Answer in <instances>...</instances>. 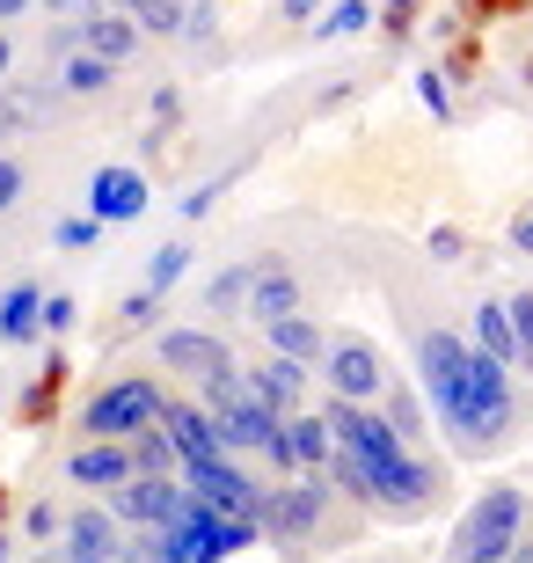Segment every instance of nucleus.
Listing matches in <instances>:
<instances>
[{
    "mask_svg": "<svg viewBox=\"0 0 533 563\" xmlns=\"http://www.w3.org/2000/svg\"><path fill=\"white\" fill-rule=\"evenodd\" d=\"M417 380L431 396V418L453 432L460 454H490L519 424V374H504L497 358H482L460 330H424L417 336Z\"/></svg>",
    "mask_w": 533,
    "mask_h": 563,
    "instance_id": "1",
    "label": "nucleus"
},
{
    "mask_svg": "<svg viewBox=\"0 0 533 563\" xmlns=\"http://www.w3.org/2000/svg\"><path fill=\"white\" fill-rule=\"evenodd\" d=\"M519 534H526V490L519 483H490L453 527V563H504Z\"/></svg>",
    "mask_w": 533,
    "mask_h": 563,
    "instance_id": "2",
    "label": "nucleus"
},
{
    "mask_svg": "<svg viewBox=\"0 0 533 563\" xmlns=\"http://www.w3.org/2000/svg\"><path fill=\"white\" fill-rule=\"evenodd\" d=\"M162 410H168V396H162L154 374H118V380H103V388L81 402V439H118L124 446V439L154 432Z\"/></svg>",
    "mask_w": 533,
    "mask_h": 563,
    "instance_id": "3",
    "label": "nucleus"
},
{
    "mask_svg": "<svg viewBox=\"0 0 533 563\" xmlns=\"http://www.w3.org/2000/svg\"><path fill=\"white\" fill-rule=\"evenodd\" d=\"M322 388L336 402H380V388H388V358H380V344L358 330H329V352H322Z\"/></svg>",
    "mask_w": 533,
    "mask_h": 563,
    "instance_id": "4",
    "label": "nucleus"
},
{
    "mask_svg": "<svg viewBox=\"0 0 533 563\" xmlns=\"http://www.w3.org/2000/svg\"><path fill=\"white\" fill-rule=\"evenodd\" d=\"M329 527V476H300V483H270L264 490V534L278 549H300Z\"/></svg>",
    "mask_w": 533,
    "mask_h": 563,
    "instance_id": "5",
    "label": "nucleus"
},
{
    "mask_svg": "<svg viewBox=\"0 0 533 563\" xmlns=\"http://www.w3.org/2000/svg\"><path fill=\"white\" fill-rule=\"evenodd\" d=\"M103 505H110V520H118L124 534H168V527L184 520L190 490L176 476H132V483H118Z\"/></svg>",
    "mask_w": 533,
    "mask_h": 563,
    "instance_id": "6",
    "label": "nucleus"
},
{
    "mask_svg": "<svg viewBox=\"0 0 533 563\" xmlns=\"http://www.w3.org/2000/svg\"><path fill=\"white\" fill-rule=\"evenodd\" d=\"M184 490H190V505H206V512H220V520L264 527V490H256V476H248L242 461H206V468H184Z\"/></svg>",
    "mask_w": 533,
    "mask_h": 563,
    "instance_id": "7",
    "label": "nucleus"
},
{
    "mask_svg": "<svg viewBox=\"0 0 533 563\" xmlns=\"http://www.w3.org/2000/svg\"><path fill=\"white\" fill-rule=\"evenodd\" d=\"M59 556L66 563H124V527L110 520L103 498H81L59 520Z\"/></svg>",
    "mask_w": 533,
    "mask_h": 563,
    "instance_id": "8",
    "label": "nucleus"
},
{
    "mask_svg": "<svg viewBox=\"0 0 533 563\" xmlns=\"http://www.w3.org/2000/svg\"><path fill=\"white\" fill-rule=\"evenodd\" d=\"M146 206H154V190H146V176H140L132 162H103L96 176H88V198H81L88 220H103V228H124V220H140Z\"/></svg>",
    "mask_w": 533,
    "mask_h": 563,
    "instance_id": "9",
    "label": "nucleus"
},
{
    "mask_svg": "<svg viewBox=\"0 0 533 563\" xmlns=\"http://www.w3.org/2000/svg\"><path fill=\"white\" fill-rule=\"evenodd\" d=\"M154 358H162V374H184V380H206V374H220V366H234V352H226V336L212 330V322L162 330L154 336Z\"/></svg>",
    "mask_w": 533,
    "mask_h": 563,
    "instance_id": "10",
    "label": "nucleus"
},
{
    "mask_svg": "<svg viewBox=\"0 0 533 563\" xmlns=\"http://www.w3.org/2000/svg\"><path fill=\"white\" fill-rule=\"evenodd\" d=\"M248 264H256V272H248V322H256V330L308 308V286H300V272H292L286 256H248Z\"/></svg>",
    "mask_w": 533,
    "mask_h": 563,
    "instance_id": "11",
    "label": "nucleus"
},
{
    "mask_svg": "<svg viewBox=\"0 0 533 563\" xmlns=\"http://www.w3.org/2000/svg\"><path fill=\"white\" fill-rule=\"evenodd\" d=\"M66 483L110 498L118 483H132V446H118V439H81V446L66 454Z\"/></svg>",
    "mask_w": 533,
    "mask_h": 563,
    "instance_id": "12",
    "label": "nucleus"
},
{
    "mask_svg": "<svg viewBox=\"0 0 533 563\" xmlns=\"http://www.w3.org/2000/svg\"><path fill=\"white\" fill-rule=\"evenodd\" d=\"M308 388H314V374L308 366H292V358H256L248 366V396L264 402V410H278V418H300L308 410Z\"/></svg>",
    "mask_w": 533,
    "mask_h": 563,
    "instance_id": "13",
    "label": "nucleus"
},
{
    "mask_svg": "<svg viewBox=\"0 0 533 563\" xmlns=\"http://www.w3.org/2000/svg\"><path fill=\"white\" fill-rule=\"evenodd\" d=\"M162 432H168V446H176V461L184 468H206V461H226V446H220V424L198 410V402H168L162 410Z\"/></svg>",
    "mask_w": 533,
    "mask_h": 563,
    "instance_id": "14",
    "label": "nucleus"
},
{
    "mask_svg": "<svg viewBox=\"0 0 533 563\" xmlns=\"http://www.w3.org/2000/svg\"><path fill=\"white\" fill-rule=\"evenodd\" d=\"M140 22L124 15V8H96V15H81V52L88 59H103V66H124V59H140Z\"/></svg>",
    "mask_w": 533,
    "mask_h": 563,
    "instance_id": "15",
    "label": "nucleus"
},
{
    "mask_svg": "<svg viewBox=\"0 0 533 563\" xmlns=\"http://www.w3.org/2000/svg\"><path fill=\"white\" fill-rule=\"evenodd\" d=\"M264 352L270 358H292V366H322V352H329V330H322V314H286V322H264Z\"/></svg>",
    "mask_w": 533,
    "mask_h": 563,
    "instance_id": "16",
    "label": "nucleus"
},
{
    "mask_svg": "<svg viewBox=\"0 0 533 563\" xmlns=\"http://www.w3.org/2000/svg\"><path fill=\"white\" fill-rule=\"evenodd\" d=\"M37 314H44V286L37 278H15L0 292V344H37Z\"/></svg>",
    "mask_w": 533,
    "mask_h": 563,
    "instance_id": "17",
    "label": "nucleus"
},
{
    "mask_svg": "<svg viewBox=\"0 0 533 563\" xmlns=\"http://www.w3.org/2000/svg\"><path fill=\"white\" fill-rule=\"evenodd\" d=\"M329 454H336V439H329V424L314 418V410L286 418V468H300V476H322Z\"/></svg>",
    "mask_w": 533,
    "mask_h": 563,
    "instance_id": "18",
    "label": "nucleus"
},
{
    "mask_svg": "<svg viewBox=\"0 0 533 563\" xmlns=\"http://www.w3.org/2000/svg\"><path fill=\"white\" fill-rule=\"evenodd\" d=\"M110 81H118V66L88 59V52H66V59L52 66V88H59L66 103H96V96H110Z\"/></svg>",
    "mask_w": 533,
    "mask_h": 563,
    "instance_id": "19",
    "label": "nucleus"
},
{
    "mask_svg": "<svg viewBox=\"0 0 533 563\" xmlns=\"http://www.w3.org/2000/svg\"><path fill=\"white\" fill-rule=\"evenodd\" d=\"M468 344H475L482 358H497L504 374H519V336H512V314H504V300H482V308H475Z\"/></svg>",
    "mask_w": 533,
    "mask_h": 563,
    "instance_id": "20",
    "label": "nucleus"
},
{
    "mask_svg": "<svg viewBox=\"0 0 533 563\" xmlns=\"http://www.w3.org/2000/svg\"><path fill=\"white\" fill-rule=\"evenodd\" d=\"M248 272H256V264H220V272L206 278V292H198V308L206 314H220V322H248Z\"/></svg>",
    "mask_w": 533,
    "mask_h": 563,
    "instance_id": "21",
    "label": "nucleus"
},
{
    "mask_svg": "<svg viewBox=\"0 0 533 563\" xmlns=\"http://www.w3.org/2000/svg\"><path fill=\"white\" fill-rule=\"evenodd\" d=\"M190 264H198V250H190L184 234H176V242H162V250L146 256V272H140V292H154V300H168V292L184 286V272Z\"/></svg>",
    "mask_w": 533,
    "mask_h": 563,
    "instance_id": "22",
    "label": "nucleus"
},
{
    "mask_svg": "<svg viewBox=\"0 0 533 563\" xmlns=\"http://www.w3.org/2000/svg\"><path fill=\"white\" fill-rule=\"evenodd\" d=\"M373 410H380V418L395 424V439H402L410 454H417V446H424V439H431V432H424V396H417V388H395V380H388Z\"/></svg>",
    "mask_w": 533,
    "mask_h": 563,
    "instance_id": "23",
    "label": "nucleus"
},
{
    "mask_svg": "<svg viewBox=\"0 0 533 563\" xmlns=\"http://www.w3.org/2000/svg\"><path fill=\"white\" fill-rule=\"evenodd\" d=\"M124 446H132V476H176V483H184V461H176V446H168L162 424L140 432V439H124Z\"/></svg>",
    "mask_w": 533,
    "mask_h": 563,
    "instance_id": "24",
    "label": "nucleus"
},
{
    "mask_svg": "<svg viewBox=\"0 0 533 563\" xmlns=\"http://www.w3.org/2000/svg\"><path fill=\"white\" fill-rule=\"evenodd\" d=\"M234 402H248V366H220V374L198 380V410L206 418H226Z\"/></svg>",
    "mask_w": 533,
    "mask_h": 563,
    "instance_id": "25",
    "label": "nucleus"
},
{
    "mask_svg": "<svg viewBox=\"0 0 533 563\" xmlns=\"http://www.w3.org/2000/svg\"><path fill=\"white\" fill-rule=\"evenodd\" d=\"M96 242H103V220H88V212H59V220H52V250L81 256V250H96Z\"/></svg>",
    "mask_w": 533,
    "mask_h": 563,
    "instance_id": "26",
    "label": "nucleus"
},
{
    "mask_svg": "<svg viewBox=\"0 0 533 563\" xmlns=\"http://www.w3.org/2000/svg\"><path fill=\"white\" fill-rule=\"evenodd\" d=\"M366 22H373V0H336V8H329V15L314 22V37H322V44H336V37H358Z\"/></svg>",
    "mask_w": 533,
    "mask_h": 563,
    "instance_id": "27",
    "label": "nucleus"
},
{
    "mask_svg": "<svg viewBox=\"0 0 533 563\" xmlns=\"http://www.w3.org/2000/svg\"><path fill=\"white\" fill-rule=\"evenodd\" d=\"M504 314L519 336V374H533V292H504Z\"/></svg>",
    "mask_w": 533,
    "mask_h": 563,
    "instance_id": "28",
    "label": "nucleus"
},
{
    "mask_svg": "<svg viewBox=\"0 0 533 563\" xmlns=\"http://www.w3.org/2000/svg\"><path fill=\"white\" fill-rule=\"evenodd\" d=\"M234 176H242V168H220V176H212V184H198V190H190L184 206H176V212H184V228H198V220H206V212L220 206V190L234 184Z\"/></svg>",
    "mask_w": 533,
    "mask_h": 563,
    "instance_id": "29",
    "label": "nucleus"
},
{
    "mask_svg": "<svg viewBox=\"0 0 533 563\" xmlns=\"http://www.w3.org/2000/svg\"><path fill=\"white\" fill-rule=\"evenodd\" d=\"M424 256L431 264H460V256H468V234L453 228V220H438V228L424 234Z\"/></svg>",
    "mask_w": 533,
    "mask_h": 563,
    "instance_id": "30",
    "label": "nucleus"
},
{
    "mask_svg": "<svg viewBox=\"0 0 533 563\" xmlns=\"http://www.w3.org/2000/svg\"><path fill=\"white\" fill-rule=\"evenodd\" d=\"M22 190H30V168H22L15 154H0V220L22 206Z\"/></svg>",
    "mask_w": 533,
    "mask_h": 563,
    "instance_id": "31",
    "label": "nucleus"
},
{
    "mask_svg": "<svg viewBox=\"0 0 533 563\" xmlns=\"http://www.w3.org/2000/svg\"><path fill=\"white\" fill-rule=\"evenodd\" d=\"M74 314H81V308H74V292H44L37 330H44V336H66V330H74Z\"/></svg>",
    "mask_w": 533,
    "mask_h": 563,
    "instance_id": "32",
    "label": "nucleus"
},
{
    "mask_svg": "<svg viewBox=\"0 0 533 563\" xmlns=\"http://www.w3.org/2000/svg\"><path fill=\"white\" fill-rule=\"evenodd\" d=\"M154 314H162V300H154V292H140V286H132V292H124V308H118V322H124V330H146Z\"/></svg>",
    "mask_w": 533,
    "mask_h": 563,
    "instance_id": "33",
    "label": "nucleus"
},
{
    "mask_svg": "<svg viewBox=\"0 0 533 563\" xmlns=\"http://www.w3.org/2000/svg\"><path fill=\"white\" fill-rule=\"evenodd\" d=\"M417 96H424V110H431V118H453V96H446V74H438V66H424Z\"/></svg>",
    "mask_w": 533,
    "mask_h": 563,
    "instance_id": "34",
    "label": "nucleus"
},
{
    "mask_svg": "<svg viewBox=\"0 0 533 563\" xmlns=\"http://www.w3.org/2000/svg\"><path fill=\"white\" fill-rule=\"evenodd\" d=\"M59 520H66V512L44 498V505H30V520H22V527H30V542H59Z\"/></svg>",
    "mask_w": 533,
    "mask_h": 563,
    "instance_id": "35",
    "label": "nucleus"
},
{
    "mask_svg": "<svg viewBox=\"0 0 533 563\" xmlns=\"http://www.w3.org/2000/svg\"><path fill=\"white\" fill-rule=\"evenodd\" d=\"M512 250H519V256H533V198L512 212Z\"/></svg>",
    "mask_w": 533,
    "mask_h": 563,
    "instance_id": "36",
    "label": "nucleus"
},
{
    "mask_svg": "<svg viewBox=\"0 0 533 563\" xmlns=\"http://www.w3.org/2000/svg\"><path fill=\"white\" fill-rule=\"evenodd\" d=\"M37 8H52V15H66V22H81V15H96V8H110V0H37Z\"/></svg>",
    "mask_w": 533,
    "mask_h": 563,
    "instance_id": "37",
    "label": "nucleus"
},
{
    "mask_svg": "<svg viewBox=\"0 0 533 563\" xmlns=\"http://www.w3.org/2000/svg\"><path fill=\"white\" fill-rule=\"evenodd\" d=\"M8 74H15V37L0 30V96H8Z\"/></svg>",
    "mask_w": 533,
    "mask_h": 563,
    "instance_id": "38",
    "label": "nucleus"
},
{
    "mask_svg": "<svg viewBox=\"0 0 533 563\" xmlns=\"http://www.w3.org/2000/svg\"><path fill=\"white\" fill-rule=\"evenodd\" d=\"M30 8H37V0H0V22H22Z\"/></svg>",
    "mask_w": 533,
    "mask_h": 563,
    "instance_id": "39",
    "label": "nucleus"
},
{
    "mask_svg": "<svg viewBox=\"0 0 533 563\" xmlns=\"http://www.w3.org/2000/svg\"><path fill=\"white\" fill-rule=\"evenodd\" d=\"M504 563H533V534H519V542H512V556H504Z\"/></svg>",
    "mask_w": 533,
    "mask_h": 563,
    "instance_id": "40",
    "label": "nucleus"
},
{
    "mask_svg": "<svg viewBox=\"0 0 533 563\" xmlns=\"http://www.w3.org/2000/svg\"><path fill=\"white\" fill-rule=\"evenodd\" d=\"M322 0H286V22H300V15H314Z\"/></svg>",
    "mask_w": 533,
    "mask_h": 563,
    "instance_id": "41",
    "label": "nucleus"
},
{
    "mask_svg": "<svg viewBox=\"0 0 533 563\" xmlns=\"http://www.w3.org/2000/svg\"><path fill=\"white\" fill-rule=\"evenodd\" d=\"M0 563H15V542H8V534H0Z\"/></svg>",
    "mask_w": 533,
    "mask_h": 563,
    "instance_id": "42",
    "label": "nucleus"
},
{
    "mask_svg": "<svg viewBox=\"0 0 533 563\" xmlns=\"http://www.w3.org/2000/svg\"><path fill=\"white\" fill-rule=\"evenodd\" d=\"M526 81H533V59H526Z\"/></svg>",
    "mask_w": 533,
    "mask_h": 563,
    "instance_id": "43",
    "label": "nucleus"
}]
</instances>
